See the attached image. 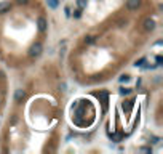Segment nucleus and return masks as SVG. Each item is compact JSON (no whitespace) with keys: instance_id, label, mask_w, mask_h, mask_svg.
<instances>
[{"instance_id":"f257e3e1","label":"nucleus","mask_w":163,"mask_h":154,"mask_svg":"<svg viewBox=\"0 0 163 154\" xmlns=\"http://www.w3.org/2000/svg\"><path fill=\"white\" fill-rule=\"evenodd\" d=\"M42 51H43V45H42V42H34V44L31 45L29 55H31L32 59H37L42 55Z\"/></svg>"},{"instance_id":"f03ea898","label":"nucleus","mask_w":163,"mask_h":154,"mask_svg":"<svg viewBox=\"0 0 163 154\" xmlns=\"http://www.w3.org/2000/svg\"><path fill=\"white\" fill-rule=\"evenodd\" d=\"M37 27H39V31L42 32V34L46 32V29H48V23H46L45 16H40L39 20H37Z\"/></svg>"},{"instance_id":"7ed1b4c3","label":"nucleus","mask_w":163,"mask_h":154,"mask_svg":"<svg viewBox=\"0 0 163 154\" xmlns=\"http://www.w3.org/2000/svg\"><path fill=\"white\" fill-rule=\"evenodd\" d=\"M153 29H155V21H153L152 18H146V20H144V31L152 32Z\"/></svg>"},{"instance_id":"20e7f679","label":"nucleus","mask_w":163,"mask_h":154,"mask_svg":"<svg viewBox=\"0 0 163 154\" xmlns=\"http://www.w3.org/2000/svg\"><path fill=\"white\" fill-rule=\"evenodd\" d=\"M141 7V0H127V10L133 11Z\"/></svg>"},{"instance_id":"39448f33","label":"nucleus","mask_w":163,"mask_h":154,"mask_svg":"<svg viewBox=\"0 0 163 154\" xmlns=\"http://www.w3.org/2000/svg\"><path fill=\"white\" fill-rule=\"evenodd\" d=\"M10 8H11L10 0H3V2H0V15L5 13V11H10Z\"/></svg>"},{"instance_id":"423d86ee","label":"nucleus","mask_w":163,"mask_h":154,"mask_svg":"<svg viewBox=\"0 0 163 154\" xmlns=\"http://www.w3.org/2000/svg\"><path fill=\"white\" fill-rule=\"evenodd\" d=\"M24 95H26L24 90H22V88H18V90L15 92V101H16V103H21L22 98H24Z\"/></svg>"},{"instance_id":"0eeeda50","label":"nucleus","mask_w":163,"mask_h":154,"mask_svg":"<svg viewBox=\"0 0 163 154\" xmlns=\"http://www.w3.org/2000/svg\"><path fill=\"white\" fill-rule=\"evenodd\" d=\"M77 5H78V8H86V0H77Z\"/></svg>"},{"instance_id":"6e6552de","label":"nucleus","mask_w":163,"mask_h":154,"mask_svg":"<svg viewBox=\"0 0 163 154\" xmlns=\"http://www.w3.org/2000/svg\"><path fill=\"white\" fill-rule=\"evenodd\" d=\"M48 7L50 8H56L58 7V0H48Z\"/></svg>"},{"instance_id":"1a4fd4ad","label":"nucleus","mask_w":163,"mask_h":154,"mask_svg":"<svg viewBox=\"0 0 163 154\" xmlns=\"http://www.w3.org/2000/svg\"><path fill=\"white\" fill-rule=\"evenodd\" d=\"M80 15H82V10H75V11H74V16H75V18H80Z\"/></svg>"}]
</instances>
